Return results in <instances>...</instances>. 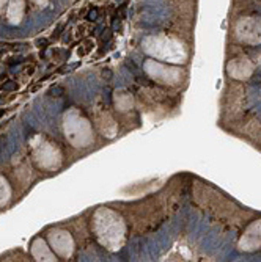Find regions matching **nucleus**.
I'll list each match as a JSON object with an SVG mask.
<instances>
[{
	"label": "nucleus",
	"mask_w": 261,
	"mask_h": 262,
	"mask_svg": "<svg viewBox=\"0 0 261 262\" xmlns=\"http://www.w3.org/2000/svg\"><path fill=\"white\" fill-rule=\"evenodd\" d=\"M17 85L14 83V82H6L5 85H2V89H5V91H13V89H16Z\"/></svg>",
	"instance_id": "nucleus-1"
},
{
	"label": "nucleus",
	"mask_w": 261,
	"mask_h": 262,
	"mask_svg": "<svg viewBox=\"0 0 261 262\" xmlns=\"http://www.w3.org/2000/svg\"><path fill=\"white\" fill-rule=\"evenodd\" d=\"M96 17H98V10L96 8L90 10V13L87 14V20H96Z\"/></svg>",
	"instance_id": "nucleus-2"
},
{
	"label": "nucleus",
	"mask_w": 261,
	"mask_h": 262,
	"mask_svg": "<svg viewBox=\"0 0 261 262\" xmlns=\"http://www.w3.org/2000/svg\"><path fill=\"white\" fill-rule=\"evenodd\" d=\"M51 93H52V94H55L57 98H58V96H61V94H63V88H61V86H57V88H54Z\"/></svg>",
	"instance_id": "nucleus-3"
},
{
	"label": "nucleus",
	"mask_w": 261,
	"mask_h": 262,
	"mask_svg": "<svg viewBox=\"0 0 261 262\" xmlns=\"http://www.w3.org/2000/svg\"><path fill=\"white\" fill-rule=\"evenodd\" d=\"M109 38H110V30H106L104 35H102V41H107Z\"/></svg>",
	"instance_id": "nucleus-4"
},
{
	"label": "nucleus",
	"mask_w": 261,
	"mask_h": 262,
	"mask_svg": "<svg viewBox=\"0 0 261 262\" xmlns=\"http://www.w3.org/2000/svg\"><path fill=\"white\" fill-rule=\"evenodd\" d=\"M3 115V110H0V116H2Z\"/></svg>",
	"instance_id": "nucleus-5"
}]
</instances>
